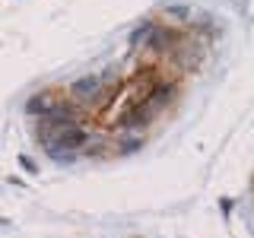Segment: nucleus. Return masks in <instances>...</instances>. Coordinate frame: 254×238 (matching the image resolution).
Here are the masks:
<instances>
[{"instance_id": "1", "label": "nucleus", "mask_w": 254, "mask_h": 238, "mask_svg": "<svg viewBox=\"0 0 254 238\" xmlns=\"http://www.w3.org/2000/svg\"><path fill=\"white\" fill-rule=\"evenodd\" d=\"M70 95L76 102H102L108 99V89H105V76L99 73H89V76H79L70 83Z\"/></svg>"}, {"instance_id": "2", "label": "nucleus", "mask_w": 254, "mask_h": 238, "mask_svg": "<svg viewBox=\"0 0 254 238\" xmlns=\"http://www.w3.org/2000/svg\"><path fill=\"white\" fill-rule=\"evenodd\" d=\"M153 111L156 108L149 105L146 99H140V102H133V105L118 118V127H121V130H140V127H146L149 121H153Z\"/></svg>"}, {"instance_id": "3", "label": "nucleus", "mask_w": 254, "mask_h": 238, "mask_svg": "<svg viewBox=\"0 0 254 238\" xmlns=\"http://www.w3.org/2000/svg\"><path fill=\"white\" fill-rule=\"evenodd\" d=\"M175 42H178V32H175L172 26H156L153 22V29H149L146 38H143V48L153 51V54H165V51L175 48Z\"/></svg>"}, {"instance_id": "4", "label": "nucleus", "mask_w": 254, "mask_h": 238, "mask_svg": "<svg viewBox=\"0 0 254 238\" xmlns=\"http://www.w3.org/2000/svg\"><path fill=\"white\" fill-rule=\"evenodd\" d=\"M175 92H178V86H175L172 79H153V86L143 92V99H146L153 108H162V105H169L175 99Z\"/></svg>"}, {"instance_id": "5", "label": "nucleus", "mask_w": 254, "mask_h": 238, "mask_svg": "<svg viewBox=\"0 0 254 238\" xmlns=\"http://www.w3.org/2000/svg\"><path fill=\"white\" fill-rule=\"evenodd\" d=\"M76 121V105L73 102H54V108L51 111H45L42 115V124L45 127H58V124H73Z\"/></svg>"}, {"instance_id": "6", "label": "nucleus", "mask_w": 254, "mask_h": 238, "mask_svg": "<svg viewBox=\"0 0 254 238\" xmlns=\"http://www.w3.org/2000/svg\"><path fill=\"white\" fill-rule=\"evenodd\" d=\"M54 102H58V95H51V92H35V95H32V99L26 102V115L42 118L45 111H51V108H54Z\"/></svg>"}, {"instance_id": "7", "label": "nucleus", "mask_w": 254, "mask_h": 238, "mask_svg": "<svg viewBox=\"0 0 254 238\" xmlns=\"http://www.w3.org/2000/svg\"><path fill=\"white\" fill-rule=\"evenodd\" d=\"M137 149H143L140 137H124L121 143H118V153H121V156H130V153H137Z\"/></svg>"}, {"instance_id": "8", "label": "nucleus", "mask_w": 254, "mask_h": 238, "mask_svg": "<svg viewBox=\"0 0 254 238\" xmlns=\"http://www.w3.org/2000/svg\"><path fill=\"white\" fill-rule=\"evenodd\" d=\"M149 29H153V22H140V26L133 29L130 35H127V45H140L143 38H146V32H149Z\"/></svg>"}, {"instance_id": "9", "label": "nucleus", "mask_w": 254, "mask_h": 238, "mask_svg": "<svg viewBox=\"0 0 254 238\" xmlns=\"http://www.w3.org/2000/svg\"><path fill=\"white\" fill-rule=\"evenodd\" d=\"M19 165H22V169H26L29 175H35V172H38V165H35V159H29V156H19Z\"/></svg>"}, {"instance_id": "10", "label": "nucleus", "mask_w": 254, "mask_h": 238, "mask_svg": "<svg viewBox=\"0 0 254 238\" xmlns=\"http://www.w3.org/2000/svg\"><path fill=\"white\" fill-rule=\"evenodd\" d=\"M165 13H169V16H181V19H185V16H188L190 10H188V6H178V3H172V6H165Z\"/></svg>"}, {"instance_id": "11", "label": "nucleus", "mask_w": 254, "mask_h": 238, "mask_svg": "<svg viewBox=\"0 0 254 238\" xmlns=\"http://www.w3.org/2000/svg\"><path fill=\"white\" fill-rule=\"evenodd\" d=\"M219 210H222V216H229V213H232V200H229V197H222V200H219Z\"/></svg>"}]
</instances>
